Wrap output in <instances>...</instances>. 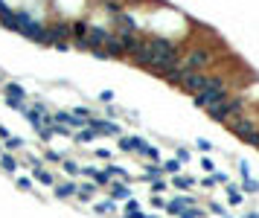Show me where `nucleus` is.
<instances>
[{
    "label": "nucleus",
    "instance_id": "c756f323",
    "mask_svg": "<svg viewBox=\"0 0 259 218\" xmlns=\"http://www.w3.org/2000/svg\"><path fill=\"white\" fill-rule=\"evenodd\" d=\"M0 149H3V143H0Z\"/></svg>",
    "mask_w": 259,
    "mask_h": 218
},
{
    "label": "nucleus",
    "instance_id": "7ed1b4c3",
    "mask_svg": "<svg viewBox=\"0 0 259 218\" xmlns=\"http://www.w3.org/2000/svg\"><path fill=\"white\" fill-rule=\"evenodd\" d=\"M210 84V73H187V79L181 82V90H187L192 96H198V93H204Z\"/></svg>",
    "mask_w": 259,
    "mask_h": 218
},
{
    "label": "nucleus",
    "instance_id": "39448f33",
    "mask_svg": "<svg viewBox=\"0 0 259 218\" xmlns=\"http://www.w3.org/2000/svg\"><path fill=\"white\" fill-rule=\"evenodd\" d=\"M187 73H190V70H187V67H181V61H178V64H175L172 70H166V73H163L160 79H166L169 84H178V87H181V82L187 79Z\"/></svg>",
    "mask_w": 259,
    "mask_h": 218
},
{
    "label": "nucleus",
    "instance_id": "cd10ccee",
    "mask_svg": "<svg viewBox=\"0 0 259 218\" xmlns=\"http://www.w3.org/2000/svg\"><path fill=\"white\" fill-rule=\"evenodd\" d=\"M198 149H201V151H210V149H213V143H210V140H198Z\"/></svg>",
    "mask_w": 259,
    "mask_h": 218
},
{
    "label": "nucleus",
    "instance_id": "2eb2a0df",
    "mask_svg": "<svg viewBox=\"0 0 259 218\" xmlns=\"http://www.w3.org/2000/svg\"><path fill=\"white\" fill-rule=\"evenodd\" d=\"M137 146H140V140H134V137H122V140H120V149L122 151H137Z\"/></svg>",
    "mask_w": 259,
    "mask_h": 218
},
{
    "label": "nucleus",
    "instance_id": "9d476101",
    "mask_svg": "<svg viewBox=\"0 0 259 218\" xmlns=\"http://www.w3.org/2000/svg\"><path fill=\"white\" fill-rule=\"evenodd\" d=\"M239 189H242L239 184H227V201L230 204H245V195Z\"/></svg>",
    "mask_w": 259,
    "mask_h": 218
},
{
    "label": "nucleus",
    "instance_id": "c85d7f7f",
    "mask_svg": "<svg viewBox=\"0 0 259 218\" xmlns=\"http://www.w3.org/2000/svg\"><path fill=\"white\" fill-rule=\"evenodd\" d=\"M245 218H259V216H257V213H248V216H245Z\"/></svg>",
    "mask_w": 259,
    "mask_h": 218
},
{
    "label": "nucleus",
    "instance_id": "393cba45",
    "mask_svg": "<svg viewBox=\"0 0 259 218\" xmlns=\"http://www.w3.org/2000/svg\"><path fill=\"white\" fill-rule=\"evenodd\" d=\"M99 102H114V93H111V90H102V93H99Z\"/></svg>",
    "mask_w": 259,
    "mask_h": 218
},
{
    "label": "nucleus",
    "instance_id": "20e7f679",
    "mask_svg": "<svg viewBox=\"0 0 259 218\" xmlns=\"http://www.w3.org/2000/svg\"><path fill=\"white\" fill-rule=\"evenodd\" d=\"M3 93H6L9 105H15V108H20V111H23V105H26V90H23L20 84L6 82V84H3Z\"/></svg>",
    "mask_w": 259,
    "mask_h": 218
},
{
    "label": "nucleus",
    "instance_id": "6e6552de",
    "mask_svg": "<svg viewBox=\"0 0 259 218\" xmlns=\"http://www.w3.org/2000/svg\"><path fill=\"white\" fill-rule=\"evenodd\" d=\"M0 169H3V172H9V175H15L17 160L12 157V154H9V151H3V154H0Z\"/></svg>",
    "mask_w": 259,
    "mask_h": 218
},
{
    "label": "nucleus",
    "instance_id": "6ab92c4d",
    "mask_svg": "<svg viewBox=\"0 0 259 218\" xmlns=\"http://www.w3.org/2000/svg\"><path fill=\"white\" fill-rule=\"evenodd\" d=\"M239 186H245V192H251V195H257L259 192V181H254V178H248V181L239 184Z\"/></svg>",
    "mask_w": 259,
    "mask_h": 218
},
{
    "label": "nucleus",
    "instance_id": "5701e85b",
    "mask_svg": "<svg viewBox=\"0 0 259 218\" xmlns=\"http://www.w3.org/2000/svg\"><path fill=\"white\" fill-rule=\"evenodd\" d=\"M17 186L20 189H32V178H17Z\"/></svg>",
    "mask_w": 259,
    "mask_h": 218
},
{
    "label": "nucleus",
    "instance_id": "ddd939ff",
    "mask_svg": "<svg viewBox=\"0 0 259 218\" xmlns=\"http://www.w3.org/2000/svg\"><path fill=\"white\" fill-rule=\"evenodd\" d=\"M160 169H163V175H166V172H169V175H181V163H178V160H166V163H160Z\"/></svg>",
    "mask_w": 259,
    "mask_h": 218
},
{
    "label": "nucleus",
    "instance_id": "a211bd4d",
    "mask_svg": "<svg viewBox=\"0 0 259 218\" xmlns=\"http://www.w3.org/2000/svg\"><path fill=\"white\" fill-rule=\"evenodd\" d=\"M61 166H64V172H67V175H76V172H82V169H79V163H76V160H67V157L61 160Z\"/></svg>",
    "mask_w": 259,
    "mask_h": 218
},
{
    "label": "nucleus",
    "instance_id": "f03ea898",
    "mask_svg": "<svg viewBox=\"0 0 259 218\" xmlns=\"http://www.w3.org/2000/svg\"><path fill=\"white\" fill-rule=\"evenodd\" d=\"M44 44L58 47V44H70V20H52L47 23V35H44Z\"/></svg>",
    "mask_w": 259,
    "mask_h": 218
},
{
    "label": "nucleus",
    "instance_id": "bb28decb",
    "mask_svg": "<svg viewBox=\"0 0 259 218\" xmlns=\"http://www.w3.org/2000/svg\"><path fill=\"white\" fill-rule=\"evenodd\" d=\"M44 157H47V160H52V163H58V160H64V157H61V154H55V151H47Z\"/></svg>",
    "mask_w": 259,
    "mask_h": 218
},
{
    "label": "nucleus",
    "instance_id": "b1692460",
    "mask_svg": "<svg viewBox=\"0 0 259 218\" xmlns=\"http://www.w3.org/2000/svg\"><path fill=\"white\" fill-rule=\"evenodd\" d=\"M210 213H216V216H225V207H222V204H210Z\"/></svg>",
    "mask_w": 259,
    "mask_h": 218
},
{
    "label": "nucleus",
    "instance_id": "dca6fc26",
    "mask_svg": "<svg viewBox=\"0 0 259 218\" xmlns=\"http://www.w3.org/2000/svg\"><path fill=\"white\" fill-rule=\"evenodd\" d=\"M93 192H96V186H93V184H85V186H79V192H76V195H79L82 201H87V198H93Z\"/></svg>",
    "mask_w": 259,
    "mask_h": 218
},
{
    "label": "nucleus",
    "instance_id": "a878e982",
    "mask_svg": "<svg viewBox=\"0 0 259 218\" xmlns=\"http://www.w3.org/2000/svg\"><path fill=\"white\" fill-rule=\"evenodd\" d=\"M152 186H155V192H157V195H160V192H166V189H169V186L163 184V181H155V184H152Z\"/></svg>",
    "mask_w": 259,
    "mask_h": 218
},
{
    "label": "nucleus",
    "instance_id": "0eeeda50",
    "mask_svg": "<svg viewBox=\"0 0 259 218\" xmlns=\"http://www.w3.org/2000/svg\"><path fill=\"white\" fill-rule=\"evenodd\" d=\"M137 154H143V157H149L152 163H157V160H160V151H157L155 146H146L143 140H140V146H137Z\"/></svg>",
    "mask_w": 259,
    "mask_h": 218
},
{
    "label": "nucleus",
    "instance_id": "412c9836",
    "mask_svg": "<svg viewBox=\"0 0 259 218\" xmlns=\"http://www.w3.org/2000/svg\"><path fill=\"white\" fill-rule=\"evenodd\" d=\"M114 210V201H102V204H96V213H111Z\"/></svg>",
    "mask_w": 259,
    "mask_h": 218
},
{
    "label": "nucleus",
    "instance_id": "aec40b11",
    "mask_svg": "<svg viewBox=\"0 0 259 218\" xmlns=\"http://www.w3.org/2000/svg\"><path fill=\"white\" fill-rule=\"evenodd\" d=\"M76 140H79V143H90V140H93V131H90V128H82V131L76 134Z\"/></svg>",
    "mask_w": 259,
    "mask_h": 218
},
{
    "label": "nucleus",
    "instance_id": "f3484780",
    "mask_svg": "<svg viewBox=\"0 0 259 218\" xmlns=\"http://www.w3.org/2000/svg\"><path fill=\"white\" fill-rule=\"evenodd\" d=\"M6 149H9V151L23 149V140H20V137H6Z\"/></svg>",
    "mask_w": 259,
    "mask_h": 218
},
{
    "label": "nucleus",
    "instance_id": "423d86ee",
    "mask_svg": "<svg viewBox=\"0 0 259 218\" xmlns=\"http://www.w3.org/2000/svg\"><path fill=\"white\" fill-rule=\"evenodd\" d=\"M128 198H131L128 184H111V201H128Z\"/></svg>",
    "mask_w": 259,
    "mask_h": 218
},
{
    "label": "nucleus",
    "instance_id": "4468645a",
    "mask_svg": "<svg viewBox=\"0 0 259 218\" xmlns=\"http://www.w3.org/2000/svg\"><path fill=\"white\" fill-rule=\"evenodd\" d=\"M172 184L181 186V189H192V186H195V181H192V178H187V175H175Z\"/></svg>",
    "mask_w": 259,
    "mask_h": 218
},
{
    "label": "nucleus",
    "instance_id": "1a4fd4ad",
    "mask_svg": "<svg viewBox=\"0 0 259 218\" xmlns=\"http://www.w3.org/2000/svg\"><path fill=\"white\" fill-rule=\"evenodd\" d=\"M160 175H163V169H160V163H152V166H146V172H143V181L155 184V181H160Z\"/></svg>",
    "mask_w": 259,
    "mask_h": 218
},
{
    "label": "nucleus",
    "instance_id": "f257e3e1",
    "mask_svg": "<svg viewBox=\"0 0 259 218\" xmlns=\"http://www.w3.org/2000/svg\"><path fill=\"white\" fill-rule=\"evenodd\" d=\"M210 119H216V122H230V119L242 117V114H248V99H245L242 93H233V96H227L222 105H216V108H210L207 111Z\"/></svg>",
    "mask_w": 259,
    "mask_h": 218
},
{
    "label": "nucleus",
    "instance_id": "9b49d317",
    "mask_svg": "<svg viewBox=\"0 0 259 218\" xmlns=\"http://www.w3.org/2000/svg\"><path fill=\"white\" fill-rule=\"evenodd\" d=\"M79 192V186L76 184H61V186H55V198H73Z\"/></svg>",
    "mask_w": 259,
    "mask_h": 218
},
{
    "label": "nucleus",
    "instance_id": "4be33fe9",
    "mask_svg": "<svg viewBox=\"0 0 259 218\" xmlns=\"http://www.w3.org/2000/svg\"><path fill=\"white\" fill-rule=\"evenodd\" d=\"M190 157H192L190 149H178V163H184V160H190Z\"/></svg>",
    "mask_w": 259,
    "mask_h": 218
},
{
    "label": "nucleus",
    "instance_id": "f8f14e48",
    "mask_svg": "<svg viewBox=\"0 0 259 218\" xmlns=\"http://www.w3.org/2000/svg\"><path fill=\"white\" fill-rule=\"evenodd\" d=\"M32 172H35V178H38L41 184H47V186H52V184H55V178H52V172H47V169H44V166L32 169Z\"/></svg>",
    "mask_w": 259,
    "mask_h": 218
}]
</instances>
